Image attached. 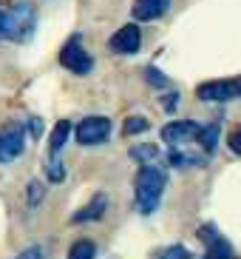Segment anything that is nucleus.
Returning <instances> with one entry per match:
<instances>
[{
    "mask_svg": "<svg viewBox=\"0 0 241 259\" xmlns=\"http://www.w3.org/2000/svg\"><path fill=\"white\" fill-rule=\"evenodd\" d=\"M34 31V9L29 3H15L12 9H6V37L15 43H26Z\"/></svg>",
    "mask_w": 241,
    "mask_h": 259,
    "instance_id": "nucleus-2",
    "label": "nucleus"
},
{
    "mask_svg": "<svg viewBox=\"0 0 241 259\" xmlns=\"http://www.w3.org/2000/svg\"><path fill=\"white\" fill-rule=\"evenodd\" d=\"M199 239L207 245V251H204L202 259H235L233 245L227 242L213 225H202V228H199Z\"/></svg>",
    "mask_w": 241,
    "mask_h": 259,
    "instance_id": "nucleus-6",
    "label": "nucleus"
},
{
    "mask_svg": "<svg viewBox=\"0 0 241 259\" xmlns=\"http://www.w3.org/2000/svg\"><path fill=\"white\" fill-rule=\"evenodd\" d=\"M43 197H45L43 183H40V180H31V183L26 185V205H29V208H37L40 202H43Z\"/></svg>",
    "mask_w": 241,
    "mask_h": 259,
    "instance_id": "nucleus-19",
    "label": "nucleus"
},
{
    "mask_svg": "<svg viewBox=\"0 0 241 259\" xmlns=\"http://www.w3.org/2000/svg\"><path fill=\"white\" fill-rule=\"evenodd\" d=\"M142 46V31L136 23H128V26H119V29L111 34L108 40V49L113 54H136Z\"/></svg>",
    "mask_w": 241,
    "mask_h": 259,
    "instance_id": "nucleus-7",
    "label": "nucleus"
},
{
    "mask_svg": "<svg viewBox=\"0 0 241 259\" xmlns=\"http://www.w3.org/2000/svg\"><path fill=\"white\" fill-rule=\"evenodd\" d=\"M17 259H45V251L40 245H29L23 253H17Z\"/></svg>",
    "mask_w": 241,
    "mask_h": 259,
    "instance_id": "nucleus-23",
    "label": "nucleus"
},
{
    "mask_svg": "<svg viewBox=\"0 0 241 259\" xmlns=\"http://www.w3.org/2000/svg\"><path fill=\"white\" fill-rule=\"evenodd\" d=\"M74 137H77L80 145H102V143H108V137H111V120L102 117V114L83 117V120L77 122Z\"/></svg>",
    "mask_w": 241,
    "mask_h": 259,
    "instance_id": "nucleus-4",
    "label": "nucleus"
},
{
    "mask_svg": "<svg viewBox=\"0 0 241 259\" xmlns=\"http://www.w3.org/2000/svg\"><path fill=\"white\" fill-rule=\"evenodd\" d=\"M148 128H151V122L145 120V117H139V114L128 117V120L122 122V131H125L128 137H136V134H145Z\"/></svg>",
    "mask_w": 241,
    "mask_h": 259,
    "instance_id": "nucleus-18",
    "label": "nucleus"
},
{
    "mask_svg": "<svg viewBox=\"0 0 241 259\" xmlns=\"http://www.w3.org/2000/svg\"><path fill=\"white\" fill-rule=\"evenodd\" d=\"M196 97L204 103H227V100L238 97V85L235 80H207L196 89Z\"/></svg>",
    "mask_w": 241,
    "mask_h": 259,
    "instance_id": "nucleus-8",
    "label": "nucleus"
},
{
    "mask_svg": "<svg viewBox=\"0 0 241 259\" xmlns=\"http://www.w3.org/2000/svg\"><path fill=\"white\" fill-rule=\"evenodd\" d=\"M159 157V148L151 143H145V145H134L131 148V160H136L139 165H153V160Z\"/></svg>",
    "mask_w": 241,
    "mask_h": 259,
    "instance_id": "nucleus-14",
    "label": "nucleus"
},
{
    "mask_svg": "<svg viewBox=\"0 0 241 259\" xmlns=\"http://www.w3.org/2000/svg\"><path fill=\"white\" fill-rule=\"evenodd\" d=\"M167 177L156 165H139L134 180V197H136V211L139 213H153L162 202Z\"/></svg>",
    "mask_w": 241,
    "mask_h": 259,
    "instance_id": "nucleus-1",
    "label": "nucleus"
},
{
    "mask_svg": "<svg viewBox=\"0 0 241 259\" xmlns=\"http://www.w3.org/2000/svg\"><path fill=\"white\" fill-rule=\"evenodd\" d=\"M156 259H193V253L185 245H167L165 251H159Z\"/></svg>",
    "mask_w": 241,
    "mask_h": 259,
    "instance_id": "nucleus-20",
    "label": "nucleus"
},
{
    "mask_svg": "<svg viewBox=\"0 0 241 259\" xmlns=\"http://www.w3.org/2000/svg\"><path fill=\"white\" fill-rule=\"evenodd\" d=\"M167 160H170V165H176V168L204 165V157H196V154H188V151H179V148H173V151L167 154Z\"/></svg>",
    "mask_w": 241,
    "mask_h": 259,
    "instance_id": "nucleus-16",
    "label": "nucleus"
},
{
    "mask_svg": "<svg viewBox=\"0 0 241 259\" xmlns=\"http://www.w3.org/2000/svg\"><path fill=\"white\" fill-rule=\"evenodd\" d=\"M105 208H108V197H105V194H97V197L91 199L88 205H83L80 211L71 213V225H85V222H97V220H102Z\"/></svg>",
    "mask_w": 241,
    "mask_h": 259,
    "instance_id": "nucleus-11",
    "label": "nucleus"
},
{
    "mask_svg": "<svg viewBox=\"0 0 241 259\" xmlns=\"http://www.w3.org/2000/svg\"><path fill=\"white\" fill-rule=\"evenodd\" d=\"M45 174L51 183H63L66 180V168L60 162V154H48V162H45Z\"/></svg>",
    "mask_w": 241,
    "mask_h": 259,
    "instance_id": "nucleus-17",
    "label": "nucleus"
},
{
    "mask_svg": "<svg viewBox=\"0 0 241 259\" xmlns=\"http://www.w3.org/2000/svg\"><path fill=\"white\" fill-rule=\"evenodd\" d=\"M176 106H179V94L167 92L165 97H162V108H165V111H176Z\"/></svg>",
    "mask_w": 241,
    "mask_h": 259,
    "instance_id": "nucleus-24",
    "label": "nucleus"
},
{
    "mask_svg": "<svg viewBox=\"0 0 241 259\" xmlns=\"http://www.w3.org/2000/svg\"><path fill=\"white\" fill-rule=\"evenodd\" d=\"M199 131H202V125L193 122V120H173L162 128V140L176 148V145H185V143H190V140H196Z\"/></svg>",
    "mask_w": 241,
    "mask_h": 259,
    "instance_id": "nucleus-9",
    "label": "nucleus"
},
{
    "mask_svg": "<svg viewBox=\"0 0 241 259\" xmlns=\"http://www.w3.org/2000/svg\"><path fill=\"white\" fill-rule=\"evenodd\" d=\"M60 66H63V69H68L71 74H80V77H85V74L94 71V57L85 52L83 37H80V34L68 37L66 46L60 49Z\"/></svg>",
    "mask_w": 241,
    "mask_h": 259,
    "instance_id": "nucleus-3",
    "label": "nucleus"
},
{
    "mask_svg": "<svg viewBox=\"0 0 241 259\" xmlns=\"http://www.w3.org/2000/svg\"><path fill=\"white\" fill-rule=\"evenodd\" d=\"M167 9H170V0H134L131 15H134V20H139V23H151V20L165 17Z\"/></svg>",
    "mask_w": 241,
    "mask_h": 259,
    "instance_id": "nucleus-10",
    "label": "nucleus"
},
{
    "mask_svg": "<svg viewBox=\"0 0 241 259\" xmlns=\"http://www.w3.org/2000/svg\"><path fill=\"white\" fill-rule=\"evenodd\" d=\"M71 131H74V125L68 120H60L57 125L51 128V137H48V154H60L63 145L68 143V137H71Z\"/></svg>",
    "mask_w": 241,
    "mask_h": 259,
    "instance_id": "nucleus-12",
    "label": "nucleus"
},
{
    "mask_svg": "<svg viewBox=\"0 0 241 259\" xmlns=\"http://www.w3.org/2000/svg\"><path fill=\"white\" fill-rule=\"evenodd\" d=\"M6 37V9H0V40Z\"/></svg>",
    "mask_w": 241,
    "mask_h": 259,
    "instance_id": "nucleus-25",
    "label": "nucleus"
},
{
    "mask_svg": "<svg viewBox=\"0 0 241 259\" xmlns=\"http://www.w3.org/2000/svg\"><path fill=\"white\" fill-rule=\"evenodd\" d=\"M66 259H97V245L91 239H77L71 248H68Z\"/></svg>",
    "mask_w": 241,
    "mask_h": 259,
    "instance_id": "nucleus-13",
    "label": "nucleus"
},
{
    "mask_svg": "<svg viewBox=\"0 0 241 259\" xmlns=\"http://www.w3.org/2000/svg\"><path fill=\"white\" fill-rule=\"evenodd\" d=\"M199 143H202L204 154H213L216 151V143H219V125L213 122V125H202V131H199Z\"/></svg>",
    "mask_w": 241,
    "mask_h": 259,
    "instance_id": "nucleus-15",
    "label": "nucleus"
},
{
    "mask_svg": "<svg viewBox=\"0 0 241 259\" xmlns=\"http://www.w3.org/2000/svg\"><path fill=\"white\" fill-rule=\"evenodd\" d=\"M235 85H238V97H241V80H235Z\"/></svg>",
    "mask_w": 241,
    "mask_h": 259,
    "instance_id": "nucleus-26",
    "label": "nucleus"
},
{
    "mask_svg": "<svg viewBox=\"0 0 241 259\" xmlns=\"http://www.w3.org/2000/svg\"><path fill=\"white\" fill-rule=\"evenodd\" d=\"M145 80H148L153 89H167V77L162 74L159 69H153V66H148V69H145Z\"/></svg>",
    "mask_w": 241,
    "mask_h": 259,
    "instance_id": "nucleus-21",
    "label": "nucleus"
},
{
    "mask_svg": "<svg viewBox=\"0 0 241 259\" xmlns=\"http://www.w3.org/2000/svg\"><path fill=\"white\" fill-rule=\"evenodd\" d=\"M26 148V128L20 122H9L0 128V165L15 162Z\"/></svg>",
    "mask_w": 241,
    "mask_h": 259,
    "instance_id": "nucleus-5",
    "label": "nucleus"
},
{
    "mask_svg": "<svg viewBox=\"0 0 241 259\" xmlns=\"http://www.w3.org/2000/svg\"><path fill=\"white\" fill-rule=\"evenodd\" d=\"M227 145H230V151H233V154H238V157H241V125H235V128L227 134Z\"/></svg>",
    "mask_w": 241,
    "mask_h": 259,
    "instance_id": "nucleus-22",
    "label": "nucleus"
}]
</instances>
